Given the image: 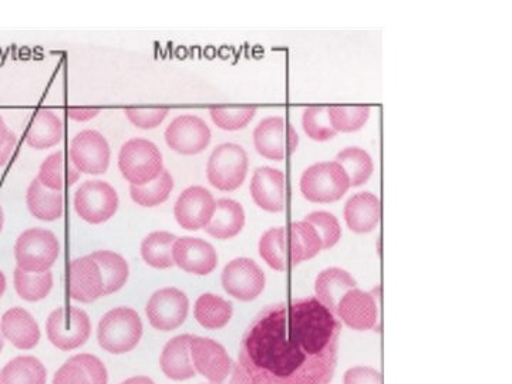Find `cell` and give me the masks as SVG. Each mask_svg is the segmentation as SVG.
I'll return each instance as SVG.
<instances>
[{
    "label": "cell",
    "mask_w": 512,
    "mask_h": 384,
    "mask_svg": "<svg viewBox=\"0 0 512 384\" xmlns=\"http://www.w3.org/2000/svg\"><path fill=\"white\" fill-rule=\"evenodd\" d=\"M342 325L318 298L275 303L248 326L239 365L252 384H328Z\"/></svg>",
    "instance_id": "6da1fadb"
},
{
    "label": "cell",
    "mask_w": 512,
    "mask_h": 384,
    "mask_svg": "<svg viewBox=\"0 0 512 384\" xmlns=\"http://www.w3.org/2000/svg\"><path fill=\"white\" fill-rule=\"evenodd\" d=\"M119 170L130 185L150 184L164 171L160 148L147 138H131L119 153Z\"/></svg>",
    "instance_id": "7a4b0ae2"
},
{
    "label": "cell",
    "mask_w": 512,
    "mask_h": 384,
    "mask_svg": "<svg viewBox=\"0 0 512 384\" xmlns=\"http://www.w3.org/2000/svg\"><path fill=\"white\" fill-rule=\"evenodd\" d=\"M143 336V322L134 309L121 308L107 312L100 320L97 339L101 348L114 355L131 352Z\"/></svg>",
    "instance_id": "3957f363"
},
{
    "label": "cell",
    "mask_w": 512,
    "mask_h": 384,
    "mask_svg": "<svg viewBox=\"0 0 512 384\" xmlns=\"http://www.w3.org/2000/svg\"><path fill=\"white\" fill-rule=\"evenodd\" d=\"M59 255V241L49 229H28L16 241V264L19 269L29 274H43L50 271Z\"/></svg>",
    "instance_id": "277c9868"
},
{
    "label": "cell",
    "mask_w": 512,
    "mask_h": 384,
    "mask_svg": "<svg viewBox=\"0 0 512 384\" xmlns=\"http://www.w3.org/2000/svg\"><path fill=\"white\" fill-rule=\"evenodd\" d=\"M349 188L348 175L336 161L313 164L302 174V195L313 204H332L342 200Z\"/></svg>",
    "instance_id": "5b68a950"
},
{
    "label": "cell",
    "mask_w": 512,
    "mask_h": 384,
    "mask_svg": "<svg viewBox=\"0 0 512 384\" xmlns=\"http://www.w3.org/2000/svg\"><path fill=\"white\" fill-rule=\"evenodd\" d=\"M249 158L239 144L224 143L215 147L207 164V178L218 191L238 190L247 180Z\"/></svg>",
    "instance_id": "8992f818"
},
{
    "label": "cell",
    "mask_w": 512,
    "mask_h": 384,
    "mask_svg": "<svg viewBox=\"0 0 512 384\" xmlns=\"http://www.w3.org/2000/svg\"><path fill=\"white\" fill-rule=\"evenodd\" d=\"M119 204L116 188L106 181H86L74 192V210L83 221L92 225L103 224L113 218L119 210Z\"/></svg>",
    "instance_id": "52a82bcc"
},
{
    "label": "cell",
    "mask_w": 512,
    "mask_h": 384,
    "mask_svg": "<svg viewBox=\"0 0 512 384\" xmlns=\"http://www.w3.org/2000/svg\"><path fill=\"white\" fill-rule=\"evenodd\" d=\"M46 332L50 342L57 349L66 352L80 348L89 340L92 323L83 309L67 306L50 313L46 322Z\"/></svg>",
    "instance_id": "ba28073f"
},
{
    "label": "cell",
    "mask_w": 512,
    "mask_h": 384,
    "mask_svg": "<svg viewBox=\"0 0 512 384\" xmlns=\"http://www.w3.org/2000/svg\"><path fill=\"white\" fill-rule=\"evenodd\" d=\"M298 143L295 127L284 117H266L254 130V146L266 160L284 161L295 153Z\"/></svg>",
    "instance_id": "9c48e42d"
},
{
    "label": "cell",
    "mask_w": 512,
    "mask_h": 384,
    "mask_svg": "<svg viewBox=\"0 0 512 384\" xmlns=\"http://www.w3.org/2000/svg\"><path fill=\"white\" fill-rule=\"evenodd\" d=\"M69 158L80 174H104L110 167L109 141L99 131H80L70 141Z\"/></svg>",
    "instance_id": "30bf717a"
},
{
    "label": "cell",
    "mask_w": 512,
    "mask_h": 384,
    "mask_svg": "<svg viewBox=\"0 0 512 384\" xmlns=\"http://www.w3.org/2000/svg\"><path fill=\"white\" fill-rule=\"evenodd\" d=\"M188 309L190 302L183 291L177 288H164L153 293L148 299L146 315L154 329L170 332L183 325L188 316Z\"/></svg>",
    "instance_id": "8fae6325"
},
{
    "label": "cell",
    "mask_w": 512,
    "mask_h": 384,
    "mask_svg": "<svg viewBox=\"0 0 512 384\" xmlns=\"http://www.w3.org/2000/svg\"><path fill=\"white\" fill-rule=\"evenodd\" d=\"M221 279L225 292L242 302L254 301L265 289L264 271L249 258L229 262Z\"/></svg>",
    "instance_id": "7c38bea8"
},
{
    "label": "cell",
    "mask_w": 512,
    "mask_h": 384,
    "mask_svg": "<svg viewBox=\"0 0 512 384\" xmlns=\"http://www.w3.org/2000/svg\"><path fill=\"white\" fill-rule=\"evenodd\" d=\"M164 137L167 146L175 153L195 156L210 146L211 130L200 117L184 114L171 121Z\"/></svg>",
    "instance_id": "4fadbf2b"
},
{
    "label": "cell",
    "mask_w": 512,
    "mask_h": 384,
    "mask_svg": "<svg viewBox=\"0 0 512 384\" xmlns=\"http://www.w3.org/2000/svg\"><path fill=\"white\" fill-rule=\"evenodd\" d=\"M215 198L207 188L192 185L181 192L175 202L174 215L178 225L187 231L205 229L215 211Z\"/></svg>",
    "instance_id": "5bb4252c"
},
{
    "label": "cell",
    "mask_w": 512,
    "mask_h": 384,
    "mask_svg": "<svg viewBox=\"0 0 512 384\" xmlns=\"http://www.w3.org/2000/svg\"><path fill=\"white\" fill-rule=\"evenodd\" d=\"M190 353L195 372L207 377L211 383H222L231 373L234 362L220 343L212 339L192 336Z\"/></svg>",
    "instance_id": "9a60e30c"
},
{
    "label": "cell",
    "mask_w": 512,
    "mask_h": 384,
    "mask_svg": "<svg viewBox=\"0 0 512 384\" xmlns=\"http://www.w3.org/2000/svg\"><path fill=\"white\" fill-rule=\"evenodd\" d=\"M173 259L178 268L200 276L210 275L218 265L217 251L201 238L175 239Z\"/></svg>",
    "instance_id": "2e32d148"
},
{
    "label": "cell",
    "mask_w": 512,
    "mask_h": 384,
    "mask_svg": "<svg viewBox=\"0 0 512 384\" xmlns=\"http://www.w3.org/2000/svg\"><path fill=\"white\" fill-rule=\"evenodd\" d=\"M249 191L252 200L261 210L272 214L285 210V174L281 170L258 168L252 175Z\"/></svg>",
    "instance_id": "e0dca14e"
},
{
    "label": "cell",
    "mask_w": 512,
    "mask_h": 384,
    "mask_svg": "<svg viewBox=\"0 0 512 384\" xmlns=\"http://www.w3.org/2000/svg\"><path fill=\"white\" fill-rule=\"evenodd\" d=\"M336 316L343 320L345 325L355 330H369L375 328L379 309L372 293L350 289L342 296L336 308Z\"/></svg>",
    "instance_id": "ac0fdd59"
},
{
    "label": "cell",
    "mask_w": 512,
    "mask_h": 384,
    "mask_svg": "<svg viewBox=\"0 0 512 384\" xmlns=\"http://www.w3.org/2000/svg\"><path fill=\"white\" fill-rule=\"evenodd\" d=\"M69 293L70 298L82 303H92L103 296V279L92 256L74 259L70 264Z\"/></svg>",
    "instance_id": "d6986e66"
},
{
    "label": "cell",
    "mask_w": 512,
    "mask_h": 384,
    "mask_svg": "<svg viewBox=\"0 0 512 384\" xmlns=\"http://www.w3.org/2000/svg\"><path fill=\"white\" fill-rule=\"evenodd\" d=\"M343 215L350 231L356 234H369L379 225L382 204L372 192H359L346 202Z\"/></svg>",
    "instance_id": "ffe728a7"
},
{
    "label": "cell",
    "mask_w": 512,
    "mask_h": 384,
    "mask_svg": "<svg viewBox=\"0 0 512 384\" xmlns=\"http://www.w3.org/2000/svg\"><path fill=\"white\" fill-rule=\"evenodd\" d=\"M107 370L100 359L92 355H77L55 375L52 384H107Z\"/></svg>",
    "instance_id": "44dd1931"
},
{
    "label": "cell",
    "mask_w": 512,
    "mask_h": 384,
    "mask_svg": "<svg viewBox=\"0 0 512 384\" xmlns=\"http://www.w3.org/2000/svg\"><path fill=\"white\" fill-rule=\"evenodd\" d=\"M3 338L8 339L18 349L35 348L40 340V329L35 318L26 309L12 308L2 316Z\"/></svg>",
    "instance_id": "7402d4cb"
},
{
    "label": "cell",
    "mask_w": 512,
    "mask_h": 384,
    "mask_svg": "<svg viewBox=\"0 0 512 384\" xmlns=\"http://www.w3.org/2000/svg\"><path fill=\"white\" fill-rule=\"evenodd\" d=\"M64 137L63 121L50 110H40L30 121L26 130V144L35 150H47L62 143Z\"/></svg>",
    "instance_id": "603a6c76"
},
{
    "label": "cell",
    "mask_w": 512,
    "mask_h": 384,
    "mask_svg": "<svg viewBox=\"0 0 512 384\" xmlns=\"http://www.w3.org/2000/svg\"><path fill=\"white\" fill-rule=\"evenodd\" d=\"M244 225V207L238 201L221 198L215 204L214 215L205 227V232L217 239H231L237 237Z\"/></svg>",
    "instance_id": "cb8c5ba5"
},
{
    "label": "cell",
    "mask_w": 512,
    "mask_h": 384,
    "mask_svg": "<svg viewBox=\"0 0 512 384\" xmlns=\"http://www.w3.org/2000/svg\"><path fill=\"white\" fill-rule=\"evenodd\" d=\"M191 338V335L177 336L165 345L160 365L168 379L188 380L195 376L190 353Z\"/></svg>",
    "instance_id": "d4e9b609"
},
{
    "label": "cell",
    "mask_w": 512,
    "mask_h": 384,
    "mask_svg": "<svg viewBox=\"0 0 512 384\" xmlns=\"http://www.w3.org/2000/svg\"><path fill=\"white\" fill-rule=\"evenodd\" d=\"M36 178L43 187L63 192L64 188L72 187L80 180V173L73 167L72 161L66 157L64 151L59 150L43 161Z\"/></svg>",
    "instance_id": "484cf974"
},
{
    "label": "cell",
    "mask_w": 512,
    "mask_h": 384,
    "mask_svg": "<svg viewBox=\"0 0 512 384\" xmlns=\"http://www.w3.org/2000/svg\"><path fill=\"white\" fill-rule=\"evenodd\" d=\"M356 288V281L345 269L329 268L320 272L316 278L315 292L318 301L330 312L335 313L342 296L350 289Z\"/></svg>",
    "instance_id": "4316f807"
},
{
    "label": "cell",
    "mask_w": 512,
    "mask_h": 384,
    "mask_svg": "<svg viewBox=\"0 0 512 384\" xmlns=\"http://www.w3.org/2000/svg\"><path fill=\"white\" fill-rule=\"evenodd\" d=\"M26 204H28L30 214L37 220L52 222L63 217V192L43 187L37 178L30 183L28 192H26Z\"/></svg>",
    "instance_id": "83f0119b"
},
{
    "label": "cell",
    "mask_w": 512,
    "mask_h": 384,
    "mask_svg": "<svg viewBox=\"0 0 512 384\" xmlns=\"http://www.w3.org/2000/svg\"><path fill=\"white\" fill-rule=\"evenodd\" d=\"M289 258L291 266L309 261L322 251L318 232L306 221L292 222L288 227Z\"/></svg>",
    "instance_id": "f1b7e54d"
},
{
    "label": "cell",
    "mask_w": 512,
    "mask_h": 384,
    "mask_svg": "<svg viewBox=\"0 0 512 384\" xmlns=\"http://www.w3.org/2000/svg\"><path fill=\"white\" fill-rule=\"evenodd\" d=\"M259 255L275 271H288L289 266H291L288 228L268 229L259 239Z\"/></svg>",
    "instance_id": "f546056e"
},
{
    "label": "cell",
    "mask_w": 512,
    "mask_h": 384,
    "mask_svg": "<svg viewBox=\"0 0 512 384\" xmlns=\"http://www.w3.org/2000/svg\"><path fill=\"white\" fill-rule=\"evenodd\" d=\"M232 313H234L232 303L214 293H204L197 299L194 306L195 319L205 329L224 328L231 320Z\"/></svg>",
    "instance_id": "4dcf8cb0"
},
{
    "label": "cell",
    "mask_w": 512,
    "mask_h": 384,
    "mask_svg": "<svg viewBox=\"0 0 512 384\" xmlns=\"http://www.w3.org/2000/svg\"><path fill=\"white\" fill-rule=\"evenodd\" d=\"M90 256L99 265L103 279V296L119 292L127 284L130 269L123 256L111 251H96Z\"/></svg>",
    "instance_id": "1f68e13d"
},
{
    "label": "cell",
    "mask_w": 512,
    "mask_h": 384,
    "mask_svg": "<svg viewBox=\"0 0 512 384\" xmlns=\"http://www.w3.org/2000/svg\"><path fill=\"white\" fill-rule=\"evenodd\" d=\"M177 237L170 232L156 231L148 234L141 242V256L151 268H173V247Z\"/></svg>",
    "instance_id": "d6a6232c"
},
{
    "label": "cell",
    "mask_w": 512,
    "mask_h": 384,
    "mask_svg": "<svg viewBox=\"0 0 512 384\" xmlns=\"http://www.w3.org/2000/svg\"><path fill=\"white\" fill-rule=\"evenodd\" d=\"M45 366L33 356H19L3 367L0 384H46Z\"/></svg>",
    "instance_id": "836d02e7"
},
{
    "label": "cell",
    "mask_w": 512,
    "mask_h": 384,
    "mask_svg": "<svg viewBox=\"0 0 512 384\" xmlns=\"http://www.w3.org/2000/svg\"><path fill=\"white\" fill-rule=\"evenodd\" d=\"M335 161L348 175L350 187L366 184L375 170L372 157L360 147L345 148L336 156Z\"/></svg>",
    "instance_id": "e575fe53"
},
{
    "label": "cell",
    "mask_w": 512,
    "mask_h": 384,
    "mask_svg": "<svg viewBox=\"0 0 512 384\" xmlns=\"http://www.w3.org/2000/svg\"><path fill=\"white\" fill-rule=\"evenodd\" d=\"M174 190V178L170 171L165 170L161 173L160 177L151 181L150 184L130 185L131 200L136 202L137 205L144 208H154L158 205L164 204L170 198L171 192Z\"/></svg>",
    "instance_id": "d590c367"
},
{
    "label": "cell",
    "mask_w": 512,
    "mask_h": 384,
    "mask_svg": "<svg viewBox=\"0 0 512 384\" xmlns=\"http://www.w3.org/2000/svg\"><path fill=\"white\" fill-rule=\"evenodd\" d=\"M13 278H15L16 292L23 301H42L53 288V274L50 271L43 272V274H29V272L16 268Z\"/></svg>",
    "instance_id": "8d00e7d4"
},
{
    "label": "cell",
    "mask_w": 512,
    "mask_h": 384,
    "mask_svg": "<svg viewBox=\"0 0 512 384\" xmlns=\"http://www.w3.org/2000/svg\"><path fill=\"white\" fill-rule=\"evenodd\" d=\"M330 126L336 133H353L365 127L370 117L367 106H330L328 107Z\"/></svg>",
    "instance_id": "74e56055"
},
{
    "label": "cell",
    "mask_w": 512,
    "mask_h": 384,
    "mask_svg": "<svg viewBox=\"0 0 512 384\" xmlns=\"http://www.w3.org/2000/svg\"><path fill=\"white\" fill-rule=\"evenodd\" d=\"M255 114L254 106H224L210 109V116L215 126L225 131L242 130L254 120Z\"/></svg>",
    "instance_id": "f35d334b"
},
{
    "label": "cell",
    "mask_w": 512,
    "mask_h": 384,
    "mask_svg": "<svg viewBox=\"0 0 512 384\" xmlns=\"http://www.w3.org/2000/svg\"><path fill=\"white\" fill-rule=\"evenodd\" d=\"M302 126L308 137L315 141H328L336 136L330 126L328 107L313 106L303 111Z\"/></svg>",
    "instance_id": "ab89813d"
},
{
    "label": "cell",
    "mask_w": 512,
    "mask_h": 384,
    "mask_svg": "<svg viewBox=\"0 0 512 384\" xmlns=\"http://www.w3.org/2000/svg\"><path fill=\"white\" fill-rule=\"evenodd\" d=\"M311 224L318 232L323 249H330L338 244L342 238V227H340L338 218L326 211H315L306 215L305 220Z\"/></svg>",
    "instance_id": "60d3db41"
},
{
    "label": "cell",
    "mask_w": 512,
    "mask_h": 384,
    "mask_svg": "<svg viewBox=\"0 0 512 384\" xmlns=\"http://www.w3.org/2000/svg\"><path fill=\"white\" fill-rule=\"evenodd\" d=\"M124 114L133 126L141 130H151L161 126L168 116V109H126Z\"/></svg>",
    "instance_id": "b9f144b4"
},
{
    "label": "cell",
    "mask_w": 512,
    "mask_h": 384,
    "mask_svg": "<svg viewBox=\"0 0 512 384\" xmlns=\"http://www.w3.org/2000/svg\"><path fill=\"white\" fill-rule=\"evenodd\" d=\"M345 384H383V376L372 367L357 366L345 373Z\"/></svg>",
    "instance_id": "7bdbcfd3"
},
{
    "label": "cell",
    "mask_w": 512,
    "mask_h": 384,
    "mask_svg": "<svg viewBox=\"0 0 512 384\" xmlns=\"http://www.w3.org/2000/svg\"><path fill=\"white\" fill-rule=\"evenodd\" d=\"M16 144H18V137L12 130H9L5 120L0 117V167H5L9 163Z\"/></svg>",
    "instance_id": "ee69618b"
},
{
    "label": "cell",
    "mask_w": 512,
    "mask_h": 384,
    "mask_svg": "<svg viewBox=\"0 0 512 384\" xmlns=\"http://www.w3.org/2000/svg\"><path fill=\"white\" fill-rule=\"evenodd\" d=\"M218 384H252V382L251 379H249L247 372H245L244 367L239 365V363L234 362V365H232L231 373H229L227 379H225L224 382Z\"/></svg>",
    "instance_id": "f6af8a7d"
},
{
    "label": "cell",
    "mask_w": 512,
    "mask_h": 384,
    "mask_svg": "<svg viewBox=\"0 0 512 384\" xmlns=\"http://www.w3.org/2000/svg\"><path fill=\"white\" fill-rule=\"evenodd\" d=\"M99 114V109H70L67 111V117H69L70 120L80 121V123L93 120L94 117L99 116Z\"/></svg>",
    "instance_id": "bcb514c9"
},
{
    "label": "cell",
    "mask_w": 512,
    "mask_h": 384,
    "mask_svg": "<svg viewBox=\"0 0 512 384\" xmlns=\"http://www.w3.org/2000/svg\"><path fill=\"white\" fill-rule=\"evenodd\" d=\"M121 384H156V383H154L153 380L148 379V377L137 376V377H131V379H127L126 382H123Z\"/></svg>",
    "instance_id": "7dc6e473"
},
{
    "label": "cell",
    "mask_w": 512,
    "mask_h": 384,
    "mask_svg": "<svg viewBox=\"0 0 512 384\" xmlns=\"http://www.w3.org/2000/svg\"><path fill=\"white\" fill-rule=\"evenodd\" d=\"M6 291V276L0 271V298H2L3 293Z\"/></svg>",
    "instance_id": "c3c4849f"
},
{
    "label": "cell",
    "mask_w": 512,
    "mask_h": 384,
    "mask_svg": "<svg viewBox=\"0 0 512 384\" xmlns=\"http://www.w3.org/2000/svg\"><path fill=\"white\" fill-rule=\"evenodd\" d=\"M3 224H5V214H3L2 207H0V232H2Z\"/></svg>",
    "instance_id": "681fc988"
},
{
    "label": "cell",
    "mask_w": 512,
    "mask_h": 384,
    "mask_svg": "<svg viewBox=\"0 0 512 384\" xmlns=\"http://www.w3.org/2000/svg\"><path fill=\"white\" fill-rule=\"evenodd\" d=\"M3 345H5V340H3L2 330H0V352H2Z\"/></svg>",
    "instance_id": "f907efd6"
}]
</instances>
